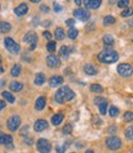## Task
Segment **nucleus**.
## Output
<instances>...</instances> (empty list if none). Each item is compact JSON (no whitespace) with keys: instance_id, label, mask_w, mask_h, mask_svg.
Listing matches in <instances>:
<instances>
[{"instance_id":"nucleus-1","label":"nucleus","mask_w":133,"mask_h":153,"mask_svg":"<svg viewBox=\"0 0 133 153\" xmlns=\"http://www.w3.org/2000/svg\"><path fill=\"white\" fill-rule=\"evenodd\" d=\"M74 97H75V94H74V91H73L69 87H63V88H61L59 90H57L54 99H55L57 102L63 104V102H65V101H70Z\"/></svg>"},{"instance_id":"nucleus-2","label":"nucleus","mask_w":133,"mask_h":153,"mask_svg":"<svg viewBox=\"0 0 133 153\" xmlns=\"http://www.w3.org/2000/svg\"><path fill=\"white\" fill-rule=\"evenodd\" d=\"M98 58L100 62L102 63H115L118 61V53L116 51H112V50H106V51H102L99 53Z\"/></svg>"},{"instance_id":"nucleus-3","label":"nucleus","mask_w":133,"mask_h":153,"mask_svg":"<svg viewBox=\"0 0 133 153\" xmlns=\"http://www.w3.org/2000/svg\"><path fill=\"white\" fill-rule=\"evenodd\" d=\"M4 43H5V47H6V50L10 52V53H18L20 52V45L16 43L11 37H6L5 40H4Z\"/></svg>"},{"instance_id":"nucleus-4","label":"nucleus","mask_w":133,"mask_h":153,"mask_svg":"<svg viewBox=\"0 0 133 153\" xmlns=\"http://www.w3.org/2000/svg\"><path fill=\"white\" fill-rule=\"evenodd\" d=\"M117 72L122 76H131L133 74V67L128 63H122L117 67Z\"/></svg>"},{"instance_id":"nucleus-5","label":"nucleus","mask_w":133,"mask_h":153,"mask_svg":"<svg viewBox=\"0 0 133 153\" xmlns=\"http://www.w3.org/2000/svg\"><path fill=\"white\" fill-rule=\"evenodd\" d=\"M51 148H52L51 143L46 138H40L38 141H37V149H38L40 153H50Z\"/></svg>"},{"instance_id":"nucleus-6","label":"nucleus","mask_w":133,"mask_h":153,"mask_svg":"<svg viewBox=\"0 0 133 153\" xmlns=\"http://www.w3.org/2000/svg\"><path fill=\"white\" fill-rule=\"evenodd\" d=\"M106 146L112 149V151H116V149H120L121 146H122V142L118 137H115V136H112V137H109L106 140Z\"/></svg>"},{"instance_id":"nucleus-7","label":"nucleus","mask_w":133,"mask_h":153,"mask_svg":"<svg viewBox=\"0 0 133 153\" xmlns=\"http://www.w3.org/2000/svg\"><path fill=\"white\" fill-rule=\"evenodd\" d=\"M20 125H21V119L17 115H14V116H11L7 120V127L10 131H16Z\"/></svg>"},{"instance_id":"nucleus-8","label":"nucleus","mask_w":133,"mask_h":153,"mask_svg":"<svg viewBox=\"0 0 133 153\" xmlns=\"http://www.w3.org/2000/svg\"><path fill=\"white\" fill-rule=\"evenodd\" d=\"M73 15L75 19H79L81 21H88L90 17V13L88 10H85V9H77V10H74Z\"/></svg>"},{"instance_id":"nucleus-9","label":"nucleus","mask_w":133,"mask_h":153,"mask_svg":"<svg viewBox=\"0 0 133 153\" xmlns=\"http://www.w3.org/2000/svg\"><path fill=\"white\" fill-rule=\"evenodd\" d=\"M46 62H47V65L51 67V68H58V67L61 65L59 58H58L57 56H54V54H51V56L47 57Z\"/></svg>"},{"instance_id":"nucleus-10","label":"nucleus","mask_w":133,"mask_h":153,"mask_svg":"<svg viewBox=\"0 0 133 153\" xmlns=\"http://www.w3.org/2000/svg\"><path fill=\"white\" fill-rule=\"evenodd\" d=\"M24 41L26 43H30L31 46H36V42H37V35L36 32L33 31H30V32H27L24 37Z\"/></svg>"},{"instance_id":"nucleus-11","label":"nucleus","mask_w":133,"mask_h":153,"mask_svg":"<svg viewBox=\"0 0 133 153\" xmlns=\"http://www.w3.org/2000/svg\"><path fill=\"white\" fill-rule=\"evenodd\" d=\"M35 131H37V132H42V131H44L47 127H48V122H47L46 120H42V119H40V120H37L36 122H35Z\"/></svg>"},{"instance_id":"nucleus-12","label":"nucleus","mask_w":133,"mask_h":153,"mask_svg":"<svg viewBox=\"0 0 133 153\" xmlns=\"http://www.w3.org/2000/svg\"><path fill=\"white\" fill-rule=\"evenodd\" d=\"M15 14H16V16H24V15H26L27 14V11H28V6H27V4H20L18 6H16L15 7Z\"/></svg>"},{"instance_id":"nucleus-13","label":"nucleus","mask_w":133,"mask_h":153,"mask_svg":"<svg viewBox=\"0 0 133 153\" xmlns=\"http://www.w3.org/2000/svg\"><path fill=\"white\" fill-rule=\"evenodd\" d=\"M84 5L90 9H98L101 5V0H85Z\"/></svg>"},{"instance_id":"nucleus-14","label":"nucleus","mask_w":133,"mask_h":153,"mask_svg":"<svg viewBox=\"0 0 133 153\" xmlns=\"http://www.w3.org/2000/svg\"><path fill=\"white\" fill-rule=\"evenodd\" d=\"M62 83H63V76H61V75H53L50 79L51 87H58V85H61Z\"/></svg>"},{"instance_id":"nucleus-15","label":"nucleus","mask_w":133,"mask_h":153,"mask_svg":"<svg viewBox=\"0 0 133 153\" xmlns=\"http://www.w3.org/2000/svg\"><path fill=\"white\" fill-rule=\"evenodd\" d=\"M44 106H46V98H44V97H40L38 99L36 100L35 108H36V110L41 111V110H43V109H44Z\"/></svg>"},{"instance_id":"nucleus-16","label":"nucleus","mask_w":133,"mask_h":153,"mask_svg":"<svg viewBox=\"0 0 133 153\" xmlns=\"http://www.w3.org/2000/svg\"><path fill=\"white\" fill-rule=\"evenodd\" d=\"M84 72L86 73V74H89V75H95V74L98 73L96 68H95L92 64H85L84 65Z\"/></svg>"},{"instance_id":"nucleus-17","label":"nucleus","mask_w":133,"mask_h":153,"mask_svg":"<svg viewBox=\"0 0 133 153\" xmlns=\"http://www.w3.org/2000/svg\"><path fill=\"white\" fill-rule=\"evenodd\" d=\"M63 119H64V116L62 114H55V115H53V116H52V123L54 126H58L59 123L63 121Z\"/></svg>"},{"instance_id":"nucleus-18","label":"nucleus","mask_w":133,"mask_h":153,"mask_svg":"<svg viewBox=\"0 0 133 153\" xmlns=\"http://www.w3.org/2000/svg\"><path fill=\"white\" fill-rule=\"evenodd\" d=\"M46 82V76L43 73H37L35 76V84L36 85H42Z\"/></svg>"},{"instance_id":"nucleus-19","label":"nucleus","mask_w":133,"mask_h":153,"mask_svg":"<svg viewBox=\"0 0 133 153\" xmlns=\"http://www.w3.org/2000/svg\"><path fill=\"white\" fill-rule=\"evenodd\" d=\"M54 37H55V40L62 41L63 38L65 37V33H64V30H63V28L57 27V28H55V32H54Z\"/></svg>"},{"instance_id":"nucleus-20","label":"nucleus","mask_w":133,"mask_h":153,"mask_svg":"<svg viewBox=\"0 0 133 153\" xmlns=\"http://www.w3.org/2000/svg\"><path fill=\"white\" fill-rule=\"evenodd\" d=\"M24 88V85L21 83H18V82H13L10 84V90L15 91V93H18V91H21Z\"/></svg>"},{"instance_id":"nucleus-21","label":"nucleus","mask_w":133,"mask_h":153,"mask_svg":"<svg viewBox=\"0 0 133 153\" xmlns=\"http://www.w3.org/2000/svg\"><path fill=\"white\" fill-rule=\"evenodd\" d=\"M1 95H3V98H4L5 100H7L9 102H11V104L15 102V98H14V95H13L10 91H3Z\"/></svg>"},{"instance_id":"nucleus-22","label":"nucleus","mask_w":133,"mask_h":153,"mask_svg":"<svg viewBox=\"0 0 133 153\" xmlns=\"http://www.w3.org/2000/svg\"><path fill=\"white\" fill-rule=\"evenodd\" d=\"M21 73V65L20 64H15L11 68V75L13 76H18Z\"/></svg>"},{"instance_id":"nucleus-23","label":"nucleus","mask_w":133,"mask_h":153,"mask_svg":"<svg viewBox=\"0 0 133 153\" xmlns=\"http://www.w3.org/2000/svg\"><path fill=\"white\" fill-rule=\"evenodd\" d=\"M99 106V110H100V114L101 115H105L106 112H107V100H105V101H102L100 105H98Z\"/></svg>"},{"instance_id":"nucleus-24","label":"nucleus","mask_w":133,"mask_h":153,"mask_svg":"<svg viewBox=\"0 0 133 153\" xmlns=\"http://www.w3.org/2000/svg\"><path fill=\"white\" fill-rule=\"evenodd\" d=\"M10 30H11V25L9 22L4 21V22L0 24V31H1V32H9Z\"/></svg>"},{"instance_id":"nucleus-25","label":"nucleus","mask_w":133,"mask_h":153,"mask_svg":"<svg viewBox=\"0 0 133 153\" xmlns=\"http://www.w3.org/2000/svg\"><path fill=\"white\" fill-rule=\"evenodd\" d=\"M103 43L106 46H112L115 43V40H113V37L111 35H106V36H103Z\"/></svg>"},{"instance_id":"nucleus-26","label":"nucleus","mask_w":133,"mask_h":153,"mask_svg":"<svg viewBox=\"0 0 133 153\" xmlns=\"http://www.w3.org/2000/svg\"><path fill=\"white\" fill-rule=\"evenodd\" d=\"M4 145H6L9 148H13V147H14V145H13V136H10V135H5Z\"/></svg>"},{"instance_id":"nucleus-27","label":"nucleus","mask_w":133,"mask_h":153,"mask_svg":"<svg viewBox=\"0 0 133 153\" xmlns=\"http://www.w3.org/2000/svg\"><path fill=\"white\" fill-rule=\"evenodd\" d=\"M77 36H78V30L74 28V27H70L69 31H68V37L72 38V40H74V38H77Z\"/></svg>"},{"instance_id":"nucleus-28","label":"nucleus","mask_w":133,"mask_h":153,"mask_svg":"<svg viewBox=\"0 0 133 153\" xmlns=\"http://www.w3.org/2000/svg\"><path fill=\"white\" fill-rule=\"evenodd\" d=\"M90 90L94 91V93H102L103 91V88L101 87V85H99V84H92L91 87H90Z\"/></svg>"},{"instance_id":"nucleus-29","label":"nucleus","mask_w":133,"mask_h":153,"mask_svg":"<svg viewBox=\"0 0 133 153\" xmlns=\"http://www.w3.org/2000/svg\"><path fill=\"white\" fill-rule=\"evenodd\" d=\"M121 15H122L123 17L132 16V15H133V9H132V7H126V9H123V11L121 13Z\"/></svg>"},{"instance_id":"nucleus-30","label":"nucleus","mask_w":133,"mask_h":153,"mask_svg":"<svg viewBox=\"0 0 133 153\" xmlns=\"http://www.w3.org/2000/svg\"><path fill=\"white\" fill-rule=\"evenodd\" d=\"M69 53H70L69 47H66V46H62V47H61V56H63V57H68Z\"/></svg>"},{"instance_id":"nucleus-31","label":"nucleus","mask_w":133,"mask_h":153,"mask_svg":"<svg viewBox=\"0 0 133 153\" xmlns=\"http://www.w3.org/2000/svg\"><path fill=\"white\" fill-rule=\"evenodd\" d=\"M115 17L113 16H105V19H103V24L105 25H112V24H115Z\"/></svg>"},{"instance_id":"nucleus-32","label":"nucleus","mask_w":133,"mask_h":153,"mask_svg":"<svg viewBox=\"0 0 133 153\" xmlns=\"http://www.w3.org/2000/svg\"><path fill=\"white\" fill-rule=\"evenodd\" d=\"M125 135H126V137H127L128 140H133V125H132V126H129V127L126 130Z\"/></svg>"},{"instance_id":"nucleus-33","label":"nucleus","mask_w":133,"mask_h":153,"mask_svg":"<svg viewBox=\"0 0 133 153\" xmlns=\"http://www.w3.org/2000/svg\"><path fill=\"white\" fill-rule=\"evenodd\" d=\"M55 47H57V45H55L54 41H50L48 43H47V50H48V52H54Z\"/></svg>"},{"instance_id":"nucleus-34","label":"nucleus","mask_w":133,"mask_h":153,"mask_svg":"<svg viewBox=\"0 0 133 153\" xmlns=\"http://www.w3.org/2000/svg\"><path fill=\"white\" fill-rule=\"evenodd\" d=\"M123 120L125 121H133V112H131V111L125 112V115H123Z\"/></svg>"},{"instance_id":"nucleus-35","label":"nucleus","mask_w":133,"mask_h":153,"mask_svg":"<svg viewBox=\"0 0 133 153\" xmlns=\"http://www.w3.org/2000/svg\"><path fill=\"white\" fill-rule=\"evenodd\" d=\"M72 130H73V126L70 125V123H66V125L63 127V133L69 135V133H72Z\"/></svg>"},{"instance_id":"nucleus-36","label":"nucleus","mask_w":133,"mask_h":153,"mask_svg":"<svg viewBox=\"0 0 133 153\" xmlns=\"http://www.w3.org/2000/svg\"><path fill=\"white\" fill-rule=\"evenodd\" d=\"M110 115H111L112 117L117 116V115H118V109H117L116 106H111V108H110Z\"/></svg>"},{"instance_id":"nucleus-37","label":"nucleus","mask_w":133,"mask_h":153,"mask_svg":"<svg viewBox=\"0 0 133 153\" xmlns=\"http://www.w3.org/2000/svg\"><path fill=\"white\" fill-rule=\"evenodd\" d=\"M128 4H129V1H128V0H120L117 5H118L120 7L126 9V7H128Z\"/></svg>"},{"instance_id":"nucleus-38","label":"nucleus","mask_w":133,"mask_h":153,"mask_svg":"<svg viewBox=\"0 0 133 153\" xmlns=\"http://www.w3.org/2000/svg\"><path fill=\"white\" fill-rule=\"evenodd\" d=\"M53 7H54V11H55V13H61L62 9H63L62 5H59L58 3H54V4H53Z\"/></svg>"},{"instance_id":"nucleus-39","label":"nucleus","mask_w":133,"mask_h":153,"mask_svg":"<svg viewBox=\"0 0 133 153\" xmlns=\"http://www.w3.org/2000/svg\"><path fill=\"white\" fill-rule=\"evenodd\" d=\"M105 100H106L105 98H95V99H94V102L96 104V105H100L102 101H105Z\"/></svg>"},{"instance_id":"nucleus-40","label":"nucleus","mask_w":133,"mask_h":153,"mask_svg":"<svg viewBox=\"0 0 133 153\" xmlns=\"http://www.w3.org/2000/svg\"><path fill=\"white\" fill-rule=\"evenodd\" d=\"M64 151H65V146H58L57 147V152L58 153H64Z\"/></svg>"},{"instance_id":"nucleus-41","label":"nucleus","mask_w":133,"mask_h":153,"mask_svg":"<svg viewBox=\"0 0 133 153\" xmlns=\"http://www.w3.org/2000/svg\"><path fill=\"white\" fill-rule=\"evenodd\" d=\"M4 140H5V133L0 132V145H4Z\"/></svg>"},{"instance_id":"nucleus-42","label":"nucleus","mask_w":133,"mask_h":153,"mask_svg":"<svg viewBox=\"0 0 133 153\" xmlns=\"http://www.w3.org/2000/svg\"><path fill=\"white\" fill-rule=\"evenodd\" d=\"M41 10H42L43 13H48V11H50V7L47 6V5H42V6H41Z\"/></svg>"},{"instance_id":"nucleus-43","label":"nucleus","mask_w":133,"mask_h":153,"mask_svg":"<svg viewBox=\"0 0 133 153\" xmlns=\"http://www.w3.org/2000/svg\"><path fill=\"white\" fill-rule=\"evenodd\" d=\"M43 36H44L46 38H48V40H51V38H52V35H51L48 31H44V32H43Z\"/></svg>"},{"instance_id":"nucleus-44","label":"nucleus","mask_w":133,"mask_h":153,"mask_svg":"<svg viewBox=\"0 0 133 153\" xmlns=\"http://www.w3.org/2000/svg\"><path fill=\"white\" fill-rule=\"evenodd\" d=\"M5 106H6V102H5L4 100H0V111H1Z\"/></svg>"},{"instance_id":"nucleus-45","label":"nucleus","mask_w":133,"mask_h":153,"mask_svg":"<svg viewBox=\"0 0 133 153\" xmlns=\"http://www.w3.org/2000/svg\"><path fill=\"white\" fill-rule=\"evenodd\" d=\"M74 20H73V19H69V20H66V25H69V26H73L74 25Z\"/></svg>"},{"instance_id":"nucleus-46","label":"nucleus","mask_w":133,"mask_h":153,"mask_svg":"<svg viewBox=\"0 0 133 153\" xmlns=\"http://www.w3.org/2000/svg\"><path fill=\"white\" fill-rule=\"evenodd\" d=\"M27 130H28V126H25L24 130L21 131V135H25V133H27Z\"/></svg>"},{"instance_id":"nucleus-47","label":"nucleus","mask_w":133,"mask_h":153,"mask_svg":"<svg viewBox=\"0 0 133 153\" xmlns=\"http://www.w3.org/2000/svg\"><path fill=\"white\" fill-rule=\"evenodd\" d=\"M75 4H77V5H83V0H75Z\"/></svg>"},{"instance_id":"nucleus-48","label":"nucleus","mask_w":133,"mask_h":153,"mask_svg":"<svg viewBox=\"0 0 133 153\" xmlns=\"http://www.w3.org/2000/svg\"><path fill=\"white\" fill-rule=\"evenodd\" d=\"M113 131H116V127H113V126L110 127V132H113Z\"/></svg>"},{"instance_id":"nucleus-49","label":"nucleus","mask_w":133,"mask_h":153,"mask_svg":"<svg viewBox=\"0 0 133 153\" xmlns=\"http://www.w3.org/2000/svg\"><path fill=\"white\" fill-rule=\"evenodd\" d=\"M128 25H129V26H132V27H133V20H129V21H128Z\"/></svg>"},{"instance_id":"nucleus-50","label":"nucleus","mask_w":133,"mask_h":153,"mask_svg":"<svg viewBox=\"0 0 133 153\" xmlns=\"http://www.w3.org/2000/svg\"><path fill=\"white\" fill-rule=\"evenodd\" d=\"M85 153H95V152H92L91 149H89V151H86V152H85Z\"/></svg>"},{"instance_id":"nucleus-51","label":"nucleus","mask_w":133,"mask_h":153,"mask_svg":"<svg viewBox=\"0 0 133 153\" xmlns=\"http://www.w3.org/2000/svg\"><path fill=\"white\" fill-rule=\"evenodd\" d=\"M0 64H1V57H0Z\"/></svg>"},{"instance_id":"nucleus-52","label":"nucleus","mask_w":133,"mask_h":153,"mask_svg":"<svg viewBox=\"0 0 133 153\" xmlns=\"http://www.w3.org/2000/svg\"><path fill=\"white\" fill-rule=\"evenodd\" d=\"M132 153H133V152H132Z\"/></svg>"}]
</instances>
